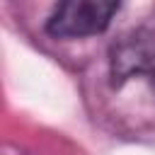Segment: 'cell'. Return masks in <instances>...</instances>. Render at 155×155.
<instances>
[{
	"label": "cell",
	"mask_w": 155,
	"mask_h": 155,
	"mask_svg": "<svg viewBox=\"0 0 155 155\" xmlns=\"http://www.w3.org/2000/svg\"><path fill=\"white\" fill-rule=\"evenodd\" d=\"M119 12V2L111 0H65L58 2L46 22V31L56 39H82L102 34L111 17Z\"/></svg>",
	"instance_id": "obj_1"
},
{
	"label": "cell",
	"mask_w": 155,
	"mask_h": 155,
	"mask_svg": "<svg viewBox=\"0 0 155 155\" xmlns=\"http://www.w3.org/2000/svg\"><path fill=\"white\" fill-rule=\"evenodd\" d=\"M155 68V41L140 39V34H133L131 39L121 41L114 48V78L126 80L133 73L153 70Z\"/></svg>",
	"instance_id": "obj_2"
}]
</instances>
